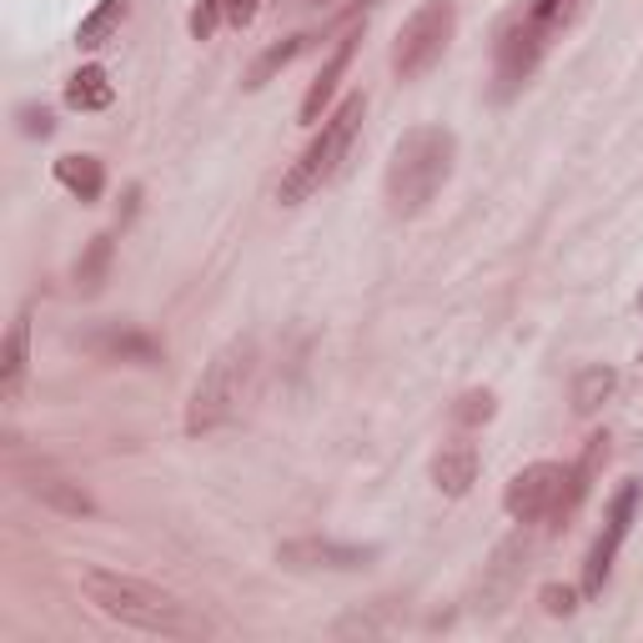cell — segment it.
Segmentation results:
<instances>
[{"label":"cell","instance_id":"cb8c5ba5","mask_svg":"<svg viewBox=\"0 0 643 643\" xmlns=\"http://www.w3.org/2000/svg\"><path fill=\"white\" fill-rule=\"evenodd\" d=\"M538 603H543V613L548 619H568V613L578 609V588H568V583H548L538 593Z\"/></svg>","mask_w":643,"mask_h":643},{"label":"cell","instance_id":"30bf717a","mask_svg":"<svg viewBox=\"0 0 643 643\" xmlns=\"http://www.w3.org/2000/svg\"><path fill=\"white\" fill-rule=\"evenodd\" d=\"M81 347L96 362H131V367H157L161 362V342L151 332L131 328V322H96L90 332H81Z\"/></svg>","mask_w":643,"mask_h":643},{"label":"cell","instance_id":"7c38bea8","mask_svg":"<svg viewBox=\"0 0 643 643\" xmlns=\"http://www.w3.org/2000/svg\"><path fill=\"white\" fill-rule=\"evenodd\" d=\"M352 51H357V35L337 41V51H332V56H328V66L317 71V81H312V86H307V96H302V121H307V126H317V121H322L328 101H332V96H337L342 76H347V66H352Z\"/></svg>","mask_w":643,"mask_h":643},{"label":"cell","instance_id":"9a60e30c","mask_svg":"<svg viewBox=\"0 0 643 643\" xmlns=\"http://www.w3.org/2000/svg\"><path fill=\"white\" fill-rule=\"evenodd\" d=\"M56 181L66 186L76 202H101V192H106V167H101V157H90V151H71V157H61L56 161Z\"/></svg>","mask_w":643,"mask_h":643},{"label":"cell","instance_id":"ba28073f","mask_svg":"<svg viewBox=\"0 0 643 643\" xmlns=\"http://www.w3.org/2000/svg\"><path fill=\"white\" fill-rule=\"evenodd\" d=\"M548 41H554V31H548V25H538V21H528V15H523L518 25H508V31H503V41H497V71H493V81H497L493 96H497V101L518 96V86L533 76V71H538Z\"/></svg>","mask_w":643,"mask_h":643},{"label":"cell","instance_id":"3957f363","mask_svg":"<svg viewBox=\"0 0 643 643\" xmlns=\"http://www.w3.org/2000/svg\"><path fill=\"white\" fill-rule=\"evenodd\" d=\"M251 373H257V342L251 337H232L212 352V362L202 367L192 387V403H186V432L202 438V432H216L242 412L251 393Z\"/></svg>","mask_w":643,"mask_h":643},{"label":"cell","instance_id":"277c9868","mask_svg":"<svg viewBox=\"0 0 643 643\" xmlns=\"http://www.w3.org/2000/svg\"><path fill=\"white\" fill-rule=\"evenodd\" d=\"M362 116H367V96H347L332 116H322V131L307 141L302 157L282 171V181H277V202L302 206L307 196H317L332 176H337V167L347 161L352 141H357V131H362Z\"/></svg>","mask_w":643,"mask_h":643},{"label":"cell","instance_id":"e0dca14e","mask_svg":"<svg viewBox=\"0 0 643 643\" xmlns=\"http://www.w3.org/2000/svg\"><path fill=\"white\" fill-rule=\"evenodd\" d=\"M111 257H116L111 232H96V237L86 242V251H81V261H76V292L81 297H96L106 287V277H111Z\"/></svg>","mask_w":643,"mask_h":643},{"label":"cell","instance_id":"f1b7e54d","mask_svg":"<svg viewBox=\"0 0 643 643\" xmlns=\"http://www.w3.org/2000/svg\"><path fill=\"white\" fill-rule=\"evenodd\" d=\"M639 307H643V297H639Z\"/></svg>","mask_w":643,"mask_h":643},{"label":"cell","instance_id":"7402d4cb","mask_svg":"<svg viewBox=\"0 0 643 643\" xmlns=\"http://www.w3.org/2000/svg\"><path fill=\"white\" fill-rule=\"evenodd\" d=\"M493 412H497V397L487 393V387H478V393H463V397H458V407H452V418L463 422V428L493 422Z\"/></svg>","mask_w":643,"mask_h":643},{"label":"cell","instance_id":"44dd1931","mask_svg":"<svg viewBox=\"0 0 643 643\" xmlns=\"http://www.w3.org/2000/svg\"><path fill=\"white\" fill-rule=\"evenodd\" d=\"M302 51H307V35H287V41L267 45V51H261L257 61H251V71H247V90H261L271 76H277V71L292 66V61L302 56Z\"/></svg>","mask_w":643,"mask_h":643},{"label":"cell","instance_id":"83f0119b","mask_svg":"<svg viewBox=\"0 0 643 643\" xmlns=\"http://www.w3.org/2000/svg\"><path fill=\"white\" fill-rule=\"evenodd\" d=\"M639 362H643V352H639Z\"/></svg>","mask_w":643,"mask_h":643},{"label":"cell","instance_id":"8992f818","mask_svg":"<svg viewBox=\"0 0 643 643\" xmlns=\"http://www.w3.org/2000/svg\"><path fill=\"white\" fill-rule=\"evenodd\" d=\"M568 493V468L564 463H528L508 478L503 487V508L513 523H558Z\"/></svg>","mask_w":643,"mask_h":643},{"label":"cell","instance_id":"d4e9b609","mask_svg":"<svg viewBox=\"0 0 643 643\" xmlns=\"http://www.w3.org/2000/svg\"><path fill=\"white\" fill-rule=\"evenodd\" d=\"M222 11H226L222 0H196V11H192V35H196V41H212L216 15H222Z\"/></svg>","mask_w":643,"mask_h":643},{"label":"cell","instance_id":"ffe728a7","mask_svg":"<svg viewBox=\"0 0 643 643\" xmlns=\"http://www.w3.org/2000/svg\"><path fill=\"white\" fill-rule=\"evenodd\" d=\"M613 387H619V373H613V367H583V373L574 377V412L578 418H593V412L613 397Z\"/></svg>","mask_w":643,"mask_h":643},{"label":"cell","instance_id":"484cf974","mask_svg":"<svg viewBox=\"0 0 643 643\" xmlns=\"http://www.w3.org/2000/svg\"><path fill=\"white\" fill-rule=\"evenodd\" d=\"M21 131H25V136H41V141H45V136L56 131V121H51V111H35V106H21Z\"/></svg>","mask_w":643,"mask_h":643},{"label":"cell","instance_id":"d6986e66","mask_svg":"<svg viewBox=\"0 0 643 643\" xmlns=\"http://www.w3.org/2000/svg\"><path fill=\"white\" fill-rule=\"evenodd\" d=\"M126 25V0H96V11L76 25V45L81 51H101L116 41V31Z\"/></svg>","mask_w":643,"mask_h":643},{"label":"cell","instance_id":"6da1fadb","mask_svg":"<svg viewBox=\"0 0 643 643\" xmlns=\"http://www.w3.org/2000/svg\"><path fill=\"white\" fill-rule=\"evenodd\" d=\"M81 593L96 603V613H106L111 623L141 633H161V639H212V619L181 603L176 593L147 583L136 574H116V568H81Z\"/></svg>","mask_w":643,"mask_h":643},{"label":"cell","instance_id":"9c48e42d","mask_svg":"<svg viewBox=\"0 0 643 643\" xmlns=\"http://www.w3.org/2000/svg\"><path fill=\"white\" fill-rule=\"evenodd\" d=\"M377 558V548H357V543H332V538H292L277 548V564L292 574H357Z\"/></svg>","mask_w":643,"mask_h":643},{"label":"cell","instance_id":"5b68a950","mask_svg":"<svg viewBox=\"0 0 643 643\" xmlns=\"http://www.w3.org/2000/svg\"><path fill=\"white\" fill-rule=\"evenodd\" d=\"M452 31H458V6L452 0H422L418 11L403 21L393 41V71L397 81H422L432 66L442 61V51L452 45Z\"/></svg>","mask_w":643,"mask_h":643},{"label":"cell","instance_id":"5bb4252c","mask_svg":"<svg viewBox=\"0 0 643 643\" xmlns=\"http://www.w3.org/2000/svg\"><path fill=\"white\" fill-rule=\"evenodd\" d=\"M432 483H438V493L463 497L468 487L478 483V448L473 442H448V448L432 458Z\"/></svg>","mask_w":643,"mask_h":643},{"label":"cell","instance_id":"603a6c76","mask_svg":"<svg viewBox=\"0 0 643 643\" xmlns=\"http://www.w3.org/2000/svg\"><path fill=\"white\" fill-rule=\"evenodd\" d=\"M583 6V0H533L528 6V21H538V25H548V31H564L568 21H574V11Z\"/></svg>","mask_w":643,"mask_h":643},{"label":"cell","instance_id":"8fae6325","mask_svg":"<svg viewBox=\"0 0 643 643\" xmlns=\"http://www.w3.org/2000/svg\"><path fill=\"white\" fill-rule=\"evenodd\" d=\"M21 487L35 497V503H45L51 513H61V518H96V513H101L86 487L71 483V478H61V473H51V468H25Z\"/></svg>","mask_w":643,"mask_h":643},{"label":"cell","instance_id":"52a82bcc","mask_svg":"<svg viewBox=\"0 0 643 643\" xmlns=\"http://www.w3.org/2000/svg\"><path fill=\"white\" fill-rule=\"evenodd\" d=\"M639 497H643L639 483H623L619 493H613L609 513H603V533L593 538V548H588V564H583V593H588V599H599L603 583H609L613 558H619L623 538H629V528H633V513H639Z\"/></svg>","mask_w":643,"mask_h":643},{"label":"cell","instance_id":"4fadbf2b","mask_svg":"<svg viewBox=\"0 0 643 643\" xmlns=\"http://www.w3.org/2000/svg\"><path fill=\"white\" fill-rule=\"evenodd\" d=\"M25 362H31V307H21L11 317V332H6V347H0V393H6V403L21 393Z\"/></svg>","mask_w":643,"mask_h":643},{"label":"cell","instance_id":"4316f807","mask_svg":"<svg viewBox=\"0 0 643 643\" xmlns=\"http://www.w3.org/2000/svg\"><path fill=\"white\" fill-rule=\"evenodd\" d=\"M222 6H226V21H232V25H251V21H257L261 0H222Z\"/></svg>","mask_w":643,"mask_h":643},{"label":"cell","instance_id":"2e32d148","mask_svg":"<svg viewBox=\"0 0 643 643\" xmlns=\"http://www.w3.org/2000/svg\"><path fill=\"white\" fill-rule=\"evenodd\" d=\"M528 568V543L523 538H508L503 548H497V558H493V574H487V588H483V599L487 603H478V609H503V599L513 593V583H518V574Z\"/></svg>","mask_w":643,"mask_h":643},{"label":"cell","instance_id":"7a4b0ae2","mask_svg":"<svg viewBox=\"0 0 643 643\" xmlns=\"http://www.w3.org/2000/svg\"><path fill=\"white\" fill-rule=\"evenodd\" d=\"M458 167V136L448 126H412L407 136H397L393 161L383 176V196L393 216H422L432 206V196L452 181Z\"/></svg>","mask_w":643,"mask_h":643},{"label":"cell","instance_id":"ac0fdd59","mask_svg":"<svg viewBox=\"0 0 643 643\" xmlns=\"http://www.w3.org/2000/svg\"><path fill=\"white\" fill-rule=\"evenodd\" d=\"M116 101V86L101 66H81L76 76L66 81V106L71 111H106Z\"/></svg>","mask_w":643,"mask_h":643}]
</instances>
